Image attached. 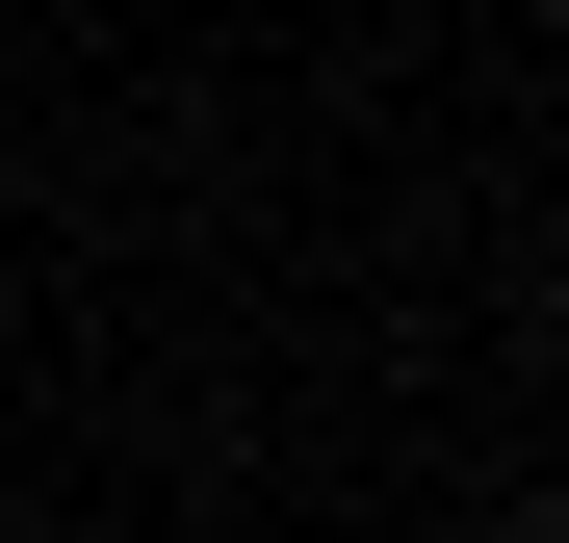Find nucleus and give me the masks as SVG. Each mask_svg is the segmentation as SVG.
<instances>
[{
	"label": "nucleus",
	"instance_id": "f257e3e1",
	"mask_svg": "<svg viewBox=\"0 0 569 543\" xmlns=\"http://www.w3.org/2000/svg\"><path fill=\"white\" fill-rule=\"evenodd\" d=\"M518 543H569V492H543V517H518Z\"/></svg>",
	"mask_w": 569,
	"mask_h": 543
}]
</instances>
